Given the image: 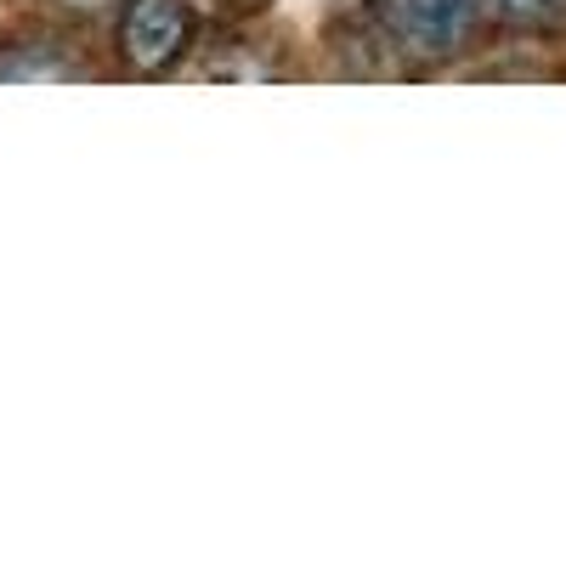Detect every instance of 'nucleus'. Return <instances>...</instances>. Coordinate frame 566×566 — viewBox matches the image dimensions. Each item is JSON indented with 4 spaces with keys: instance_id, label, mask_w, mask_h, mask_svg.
<instances>
[{
    "instance_id": "nucleus-2",
    "label": "nucleus",
    "mask_w": 566,
    "mask_h": 566,
    "mask_svg": "<svg viewBox=\"0 0 566 566\" xmlns=\"http://www.w3.org/2000/svg\"><path fill=\"white\" fill-rule=\"evenodd\" d=\"M187 29H193V18H187L181 0H130L125 29H119L130 69H142V74L170 69L187 45Z\"/></svg>"
},
{
    "instance_id": "nucleus-3",
    "label": "nucleus",
    "mask_w": 566,
    "mask_h": 566,
    "mask_svg": "<svg viewBox=\"0 0 566 566\" xmlns=\"http://www.w3.org/2000/svg\"><path fill=\"white\" fill-rule=\"evenodd\" d=\"M488 7H493V18L522 23V29H538V23L566 18V0H488Z\"/></svg>"
},
{
    "instance_id": "nucleus-1",
    "label": "nucleus",
    "mask_w": 566,
    "mask_h": 566,
    "mask_svg": "<svg viewBox=\"0 0 566 566\" xmlns=\"http://www.w3.org/2000/svg\"><path fill=\"white\" fill-rule=\"evenodd\" d=\"M476 23V0H386V29L413 57H448Z\"/></svg>"
},
{
    "instance_id": "nucleus-4",
    "label": "nucleus",
    "mask_w": 566,
    "mask_h": 566,
    "mask_svg": "<svg viewBox=\"0 0 566 566\" xmlns=\"http://www.w3.org/2000/svg\"><path fill=\"white\" fill-rule=\"evenodd\" d=\"M69 7H80V12H91V7H108V0H69Z\"/></svg>"
}]
</instances>
